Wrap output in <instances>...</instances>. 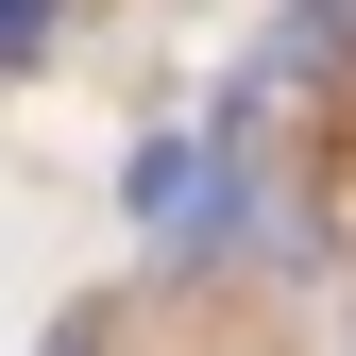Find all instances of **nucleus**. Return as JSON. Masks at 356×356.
I'll list each match as a JSON object with an SVG mask.
<instances>
[{
	"instance_id": "nucleus-1",
	"label": "nucleus",
	"mask_w": 356,
	"mask_h": 356,
	"mask_svg": "<svg viewBox=\"0 0 356 356\" xmlns=\"http://www.w3.org/2000/svg\"><path fill=\"white\" fill-rule=\"evenodd\" d=\"M136 220H153L170 254H187V238H220V220H238V153H204V136H153V153H136Z\"/></svg>"
},
{
	"instance_id": "nucleus-2",
	"label": "nucleus",
	"mask_w": 356,
	"mask_h": 356,
	"mask_svg": "<svg viewBox=\"0 0 356 356\" xmlns=\"http://www.w3.org/2000/svg\"><path fill=\"white\" fill-rule=\"evenodd\" d=\"M51 51V0H0V68H34Z\"/></svg>"
}]
</instances>
